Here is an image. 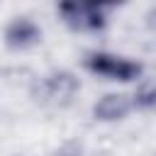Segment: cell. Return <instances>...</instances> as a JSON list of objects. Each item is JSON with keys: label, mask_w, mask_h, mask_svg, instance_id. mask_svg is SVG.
I'll use <instances>...</instances> for the list:
<instances>
[{"label": "cell", "mask_w": 156, "mask_h": 156, "mask_svg": "<svg viewBox=\"0 0 156 156\" xmlns=\"http://www.w3.org/2000/svg\"><path fill=\"white\" fill-rule=\"evenodd\" d=\"M146 20H149V24H151V27H156V7H151V10H149Z\"/></svg>", "instance_id": "7"}, {"label": "cell", "mask_w": 156, "mask_h": 156, "mask_svg": "<svg viewBox=\"0 0 156 156\" xmlns=\"http://www.w3.org/2000/svg\"><path fill=\"white\" fill-rule=\"evenodd\" d=\"M78 90V78L68 71H54L51 76L44 78V93L46 98L54 100H68Z\"/></svg>", "instance_id": "5"}, {"label": "cell", "mask_w": 156, "mask_h": 156, "mask_svg": "<svg viewBox=\"0 0 156 156\" xmlns=\"http://www.w3.org/2000/svg\"><path fill=\"white\" fill-rule=\"evenodd\" d=\"M134 107H141V110L156 107V85L154 83H144L141 88H136V93H134Z\"/></svg>", "instance_id": "6"}, {"label": "cell", "mask_w": 156, "mask_h": 156, "mask_svg": "<svg viewBox=\"0 0 156 156\" xmlns=\"http://www.w3.org/2000/svg\"><path fill=\"white\" fill-rule=\"evenodd\" d=\"M132 107H134V100H129L127 95H122V93H107V95H102L93 105V115L100 122H115V119H124Z\"/></svg>", "instance_id": "4"}, {"label": "cell", "mask_w": 156, "mask_h": 156, "mask_svg": "<svg viewBox=\"0 0 156 156\" xmlns=\"http://www.w3.org/2000/svg\"><path fill=\"white\" fill-rule=\"evenodd\" d=\"M58 12L63 15V22L73 29H90L98 32L105 27V7L95 2H61Z\"/></svg>", "instance_id": "2"}, {"label": "cell", "mask_w": 156, "mask_h": 156, "mask_svg": "<svg viewBox=\"0 0 156 156\" xmlns=\"http://www.w3.org/2000/svg\"><path fill=\"white\" fill-rule=\"evenodd\" d=\"M41 39V29L29 20V17H17L7 24L5 29V44L7 49H29Z\"/></svg>", "instance_id": "3"}, {"label": "cell", "mask_w": 156, "mask_h": 156, "mask_svg": "<svg viewBox=\"0 0 156 156\" xmlns=\"http://www.w3.org/2000/svg\"><path fill=\"white\" fill-rule=\"evenodd\" d=\"M85 68L95 76H102V78H110V80H134L141 76V63L132 61V58H122V56H115V54H107V51H95V54H88L85 58Z\"/></svg>", "instance_id": "1"}]
</instances>
